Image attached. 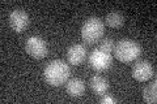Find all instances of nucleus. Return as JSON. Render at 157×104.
<instances>
[{
    "instance_id": "9b49d317",
    "label": "nucleus",
    "mask_w": 157,
    "mask_h": 104,
    "mask_svg": "<svg viewBox=\"0 0 157 104\" xmlns=\"http://www.w3.org/2000/svg\"><path fill=\"white\" fill-rule=\"evenodd\" d=\"M143 100L148 104H155L157 102V85L156 82L148 85L143 91Z\"/></svg>"
},
{
    "instance_id": "4468645a",
    "label": "nucleus",
    "mask_w": 157,
    "mask_h": 104,
    "mask_svg": "<svg viewBox=\"0 0 157 104\" xmlns=\"http://www.w3.org/2000/svg\"><path fill=\"white\" fill-rule=\"evenodd\" d=\"M117 103L115 99H113L111 96H104L101 99V104H114Z\"/></svg>"
},
{
    "instance_id": "ddd939ff",
    "label": "nucleus",
    "mask_w": 157,
    "mask_h": 104,
    "mask_svg": "<svg viewBox=\"0 0 157 104\" xmlns=\"http://www.w3.org/2000/svg\"><path fill=\"white\" fill-rule=\"evenodd\" d=\"M114 41L110 38H105L102 39V41H100V47H98V49H101V51H104L106 53H110L114 51Z\"/></svg>"
},
{
    "instance_id": "39448f33",
    "label": "nucleus",
    "mask_w": 157,
    "mask_h": 104,
    "mask_svg": "<svg viewBox=\"0 0 157 104\" xmlns=\"http://www.w3.org/2000/svg\"><path fill=\"white\" fill-rule=\"evenodd\" d=\"M111 63H113V59L110 53H106L98 48L94 49L89 55V65L96 72L107 70L111 66Z\"/></svg>"
},
{
    "instance_id": "f8f14e48",
    "label": "nucleus",
    "mask_w": 157,
    "mask_h": 104,
    "mask_svg": "<svg viewBox=\"0 0 157 104\" xmlns=\"http://www.w3.org/2000/svg\"><path fill=\"white\" fill-rule=\"evenodd\" d=\"M106 23L109 25L110 27H114V29H118L121 26H123L124 23V17L122 16L121 13L118 12H111L106 16Z\"/></svg>"
},
{
    "instance_id": "423d86ee",
    "label": "nucleus",
    "mask_w": 157,
    "mask_h": 104,
    "mask_svg": "<svg viewBox=\"0 0 157 104\" xmlns=\"http://www.w3.org/2000/svg\"><path fill=\"white\" fill-rule=\"evenodd\" d=\"M132 77L139 82H147L155 77V68L147 60H139L132 66Z\"/></svg>"
},
{
    "instance_id": "7ed1b4c3",
    "label": "nucleus",
    "mask_w": 157,
    "mask_h": 104,
    "mask_svg": "<svg viewBox=\"0 0 157 104\" xmlns=\"http://www.w3.org/2000/svg\"><path fill=\"white\" fill-rule=\"evenodd\" d=\"M104 37V22L97 17H90L81 27V38L86 44H96Z\"/></svg>"
},
{
    "instance_id": "20e7f679",
    "label": "nucleus",
    "mask_w": 157,
    "mask_h": 104,
    "mask_svg": "<svg viewBox=\"0 0 157 104\" xmlns=\"http://www.w3.org/2000/svg\"><path fill=\"white\" fill-rule=\"evenodd\" d=\"M25 49L29 56H32L37 60L47 56V44L39 37H30L25 43Z\"/></svg>"
},
{
    "instance_id": "f03ea898",
    "label": "nucleus",
    "mask_w": 157,
    "mask_h": 104,
    "mask_svg": "<svg viewBox=\"0 0 157 104\" xmlns=\"http://www.w3.org/2000/svg\"><path fill=\"white\" fill-rule=\"evenodd\" d=\"M141 53V47L136 42L131 39H122L114 47V55L115 59L121 63L131 64L137 60Z\"/></svg>"
},
{
    "instance_id": "6e6552de",
    "label": "nucleus",
    "mask_w": 157,
    "mask_h": 104,
    "mask_svg": "<svg viewBox=\"0 0 157 104\" xmlns=\"http://www.w3.org/2000/svg\"><path fill=\"white\" fill-rule=\"evenodd\" d=\"M86 48L82 44H72L67 49V59L68 63L72 65H80L86 60Z\"/></svg>"
},
{
    "instance_id": "0eeeda50",
    "label": "nucleus",
    "mask_w": 157,
    "mask_h": 104,
    "mask_svg": "<svg viewBox=\"0 0 157 104\" xmlns=\"http://www.w3.org/2000/svg\"><path fill=\"white\" fill-rule=\"evenodd\" d=\"M9 26L12 27L13 31L22 33L29 26V16L26 12L21 9H16L9 14Z\"/></svg>"
},
{
    "instance_id": "9d476101",
    "label": "nucleus",
    "mask_w": 157,
    "mask_h": 104,
    "mask_svg": "<svg viewBox=\"0 0 157 104\" xmlns=\"http://www.w3.org/2000/svg\"><path fill=\"white\" fill-rule=\"evenodd\" d=\"M66 90L68 92V95L72 98H80L82 94L85 92V83L78 78H72L68 81Z\"/></svg>"
},
{
    "instance_id": "f257e3e1",
    "label": "nucleus",
    "mask_w": 157,
    "mask_h": 104,
    "mask_svg": "<svg viewBox=\"0 0 157 104\" xmlns=\"http://www.w3.org/2000/svg\"><path fill=\"white\" fill-rule=\"evenodd\" d=\"M71 76V69L62 60H54L45 68V81L50 86L58 87L68 81Z\"/></svg>"
},
{
    "instance_id": "1a4fd4ad",
    "label": "nucleus",
    "mask_w": 157,
    "mask_h": 104,
    "mask_svg": "<svg viewBox=\"0 0 157 104\" xmlns=\"http://www.w3.org/2000/svg\"><path fill=\"white\" fill-rule=\"evenodd\" d=\"M89 86H90V90L96 94V95H105L109 90V83H107V80L104 78L102 76H93L90 78V82H89Z\"/></svg>"
}]
</instances>
